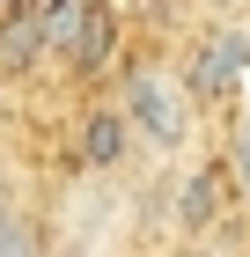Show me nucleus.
Masks as SVG:
<instances>
[{
	"mask_svg": "<svg viewBox=\"0 0 250 257\" xmlns=\"http://www.w3.org/2000/svg\"><path fill=\"white\" fill-rule=\"evenodd\" d=\"M125 155H133V125H125V110H118V103L81 110V125H74V162H81V169H118Z\"/></svg>",
	"mask_w": 250,
	"mask_h": 257,
	"instance_id": "7ed1b4c3",
	"label": "nucleus"
},
{
	"mask_svg": "<svg viewBox=\"0 0 250 257\" xmlns=\"http://www.w3.org/2000/svg\"><path fill=\"white\" fill-rule=\"evenodd\" d=\"M243 74H250V30H213V37L199 44L184 88H192V103H213V96H228Z\"/></svg>",
	"mask_w": 250,
	"mask_h": 257,
	"instance_id": "f03ea898",
	"label": "nucleus"
},
{
	"mask_svg": "<svg viewBox=\"0 0 250 257\" xmlns=\"http://www.w3.org/2000/svg\"><path fill=\"white\" fill-rule=\"evenodd\" d=\"M118 110H125L133 140H147V147H184V140H192V88L170 81L162 66H133Z\"/></svg>",
	"mask_w": 250,
	"mask_h": 257,
	"instance_id": "f257e3e1",
	"label": "nucleus"
},
{
	"mask_svg": "<svg viewBox=\"0 0 250 257\" xmlns=\"http://www.w3.org/2000/svg\"><path fill=\"white\" fill-rule=\"evenodd\" d=\"M0 228H8V184H0Z\"/></svg>",
	"mask_w": 250,
	"mask_h": 257,
	"instance_id": "39448f33",
	"label": "nucleus"
},
{
	"mask_svg": "<svg viewBox=\"0 0 250 257\" xmlns=\"http://www.w3.org/2000/svg\"><path fill=\"white\" fill-rule=\"evenodd\" d=\"M221 213H228V177H221L213 162H199L192 177L177 184V228H184V235H206Z\"/></svg>",
	"mask_w": 250,
	"mask_h": 257,
	"instance_id": "20e7f679",
	"label": "nucleus"
}]
</instances>
